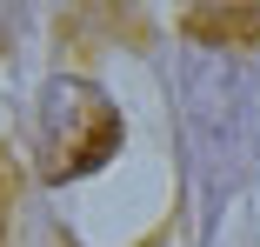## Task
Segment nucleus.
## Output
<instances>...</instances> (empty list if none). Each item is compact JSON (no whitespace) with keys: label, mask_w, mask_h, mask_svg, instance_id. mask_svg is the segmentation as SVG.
Returning <instances> with one entry per match:
<instances>
[{"label":"nucleus","mask_w":260,"mask_h":247,"mask_svg":"<svg viewBox=\"0 0 260 247\" xmlns=\"http://www.w3.org/2000/svg\"><path fill=\"white\" fill-rule=\"evenodd\" d=\"M120 147V107L100 94L93 80H47L40 94V174L47 180H74V174H93Z\"/></svg>","instance_id":"1"},{"label":"nucleus","mask_w":260,"mask_h":247,"mask_svg":"<svg viewBox=\"0 0 260 247\" xmlns=\"http://www.w3.org/2000/svg\"><path fill=\"white\" fill-rule=\"evenodd\" d=\"M187 34L193 40H227V47H260V7H193Z\"/></svg>","instance_id":"2"}]
</instances>
